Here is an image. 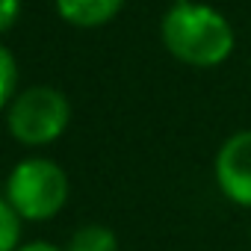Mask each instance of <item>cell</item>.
<instances>
[{"label":"cell","instance_id":"cell-1","mask_svg":"<svg viewBox=\"0 0 251 251\" xmlns=\"http://www.w3.org/2000/svg\"><path fill=\"white\" fill-rule=\"evenodd\" d=\"M163 48L189 68H219L230 59L236 36L230 21L201 0H172L160 21Z\"/></svg>","mask_w":251,"mask_h":251},{"label":"cell","instance_id":"cell-2","mask_svg":"<svg viewBox=\"0 0 251 251\" xmlns=\"http://www.w3.org/2000/svg\"><path fill=\"white\" fill-rule=\"evenodd\" d=\"M68 175L50 157H27L6 177V201L21 222H48L68 201Z\"/></svg>","mask_w":251,"mask_h":251},{"label":"cell","instance_id":"cell-3","mask_svg":"<svg viewBox=\"0 0 251 251\" xmlns=\"http://www.w3.org/2000/svg\"><path fill=\"white\" fill-rule=\"evenodd\" d=\"M68 124H71V103L65 92L48 83L21 89L6 109L9 136L24 148L53 145L68 130Z\"/></svg>","mask_w":251,"mask_h":251},{"label":"cell","instance_id":"cell-4","mask_svg":"<svg viewBox=\"0 0 251 251\" xmlns=\"http://www.w3.org/2000/svg\"><path fill=\"white\" fill-rule=\"evenodd\" d=\"M213 175L219 192L230 204L251 210V127L236 130L222 142L216 151Z\"/></svg>","mask_w":251,"mask_h":251},{"label":"cell","instance_id":"cell-5","mask_svg":"<svg viewBox=\"0 0 251 251\" xmlns=\"http://www.w3.org/2000/svg\"><path fill=\"white\" fill-rule=\"evenodd\" d=\"M127 0H53V9L56 15L77 27V30H95V27H103L109 24Z\"/></svg>","mask_w":251,"mask_h":251},{"label":"cell","instance_id":"cell-6","mask_svg":"<svg viewBox=\"0 0 251 251\" xmlns=\"http://www.w3.org/2000/svg\"><path fill=\"white\" fill-rule=\"evenodd\" d=\"M62 251H118V236L106 225L89 222L68 236Z\"/></svg>","mask_w":251,"mask_h":251},{"label":"cell","instance_id":"cell-7","mask_svg":"<svg viewBox=\"0 0 251 251\" xmlns=\"http://www.w3.org/2000/svg\"><path fill=\"white\" fill-rule=\"evenodd\" d=\"M15 95H18V62L6 45H0V112L9 109Z\"/></svg>","mask_w":251,"mask_h":251},{"label":"cell","instance_id":"cell-8","mask_svg":"<svg viewBox=\"0 0 251 251\" xmlns=\"http://www.w3.org/2000/svg\"><path fill=\"white\" fill-rule=\"evenodd\" d=\"M21 248V219L9 207V201L0 195V251H18Z\"/></svg>","mask_w":251,"mask_h":251},{"label":"cell","instance_id":"cell-9","mask_svg":"<svg viewBox=\"0 0 251 251\" xmlns=\"http://www.w3.org/2000/svg\"><path fill=\"white\" fill-rule=\"evenodd\" d=\"M21 18V0H0V36H6Z\"/></svg>","mask_w":251,"mask_h":251},{"label":"cell","instance_id":"cell-10","mask_svg":"<svg viewBox=\"0 0 251 251\" xmlns=\"http://www.w3.org/2000/svg\"><path fill=\"white\" fill-rule=\"evenodd\" d=\"M18 251H62V248L53 245V242H48V239H36V242H24Z\"/></svg>","mask_w":251,"mask_h":251},{"label":"cell","instance_id":"cell-11","mask_svg":"<svg viewBox=\"0 0 251 251\" xmlns=\"http://www.w3.org/2000/svg\"><path fill=\"white\" fill-rule=\"evenodd\" d=\"M248 239H251V236H248Z\"/></svg>","mask_w":251,"mask_h":251}]
</instances>
